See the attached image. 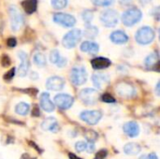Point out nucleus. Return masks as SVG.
I'll return each mask as SVG.
<instances>
[{
    "label": "nucleus",
    "instance_id": "bb28decb",
    "mask_svg": "<svg viewBox=\"0 0 160 159\" xmlns=\"http://www.w3.org/2000/svg\"><path fill=\"white\" fill-rule=\"evenodd\" d=\"M84 137H85V139H86V141H87L88 142H93V143H94V142L98 140V133L95 132L94 130L89 129V130H87V131L85 132Z\"/></svg>",
    "mask_w": 160,
    "mask_h": 159
},
{
    "label": "nucleus",
    "instance_id": "1a4fd4ad",
    "mask_svg": "<svg viewBox=\"0 0 160 159\" xmlns=\"http://www.w3.org/2000/svg\"><path fill=\"white\" fill-rule=\"evenodd\" d=\"M53 100H54V104L61 110H68L74 103L73 97L68 94H58L54 97Z\"/></svg>",
    "mask_w": 160,
    "mask_h": 159
},
{
    "label": "nucleus",
    "instance_id": "7c9ffc66",
    "mask_svg": "<svg viewBox=\"0 0 160 159\" xmlns=\"http://www.w3.org/2000/svg\"><path fill=\"white\" fill-rule=\"evenodd\" d=\"M60 54H59V52L57 51V50H52V52H51V53H50V61H51V63H52V64H57V62L59 61V59H60Z\"/></svg>",
    "mask_w": 160,
    "mask_h": 159
},
{
    "label": "nucleus",
    "instance_id": "c756f323",
    "mask_svg": "<svg viewBox=\"0 0 160 159\" xmlns=\"http://www.w3.org/2000/svg\"><path fill=\"white\" fill-rule=\"evenodd\" d=\"M93 18H94V14H93V12L91 10L87 9V10H84L83 11V13H82V19H83V21L87 24H89L92 22Z\"/></svg>",
    "mask_w": 160,
    "mask_h": 159
},
{
    "label": "nucleus",
    "instance_id": "c03bdc74",
    "mask_svg": "<svg viewBox=\"0 0 160 159\" xmlns=\"http://www.w3.org/2000/svg\"><path fill=\"white\" fill-rule=\"evenodd\" d=\"M68 157H69V159H82L80 158V157H78L76 155H74V154H72V153H69V154H68Z\"/></svg>",
    "mask_w": 160,
    "mask_h": 159
},
{
    "label": "nucleus",
    "instance_id": "f8f14e48",
    "mask_svg": "<svg viewBox=\"0 0 160 159\" xmlns=\"http://www.w3.org/2000/svg\"><path fill=\"white\" fill-rule=\"evenodd\" d=\"M65 86V80L58 76L50 77L46 82V88L50 91H61Z\"/></svg>",
    "mask_w": 160,
    "mask_h": 159
},
{
    "label": "nucleus",
    "instance_id": "a211bd4d",
    "mask_svg": "<svg viewBox=\"0 0 160 159\" xmlns=\"http://www.w3.org/2000/svg\"><path fill=\"white\" fill-rule=\"evenodd\" d=\"M40 107L47 112H52L54 111V104L50 99V95L48 93H42L40 95Z\"/></svg>",
    "mask_w": 160,
    "mask_h": 159
},
{
    "label": "nucleus",
    "instance_id": "c9c22d12",
    "mask_svg": "<svg viewBox=\"0 0 160 159\" xmlns=\"http://www.w3.org/2000/svg\"><path fill=\"white\" fill-rule=\"evenodd\" d=\"M2 66L3 67H8L10 65V59L8 55H4L2 57Z\"/></svg>",
    "mask_w": 160,
    "mask_h": 159
},
{
    "label": "nucleus",
    "instance_id": "ea45409f",
    "mask_svg": "<svg viewBox=\"0 0 160 159\" xmlns=\"http://www.w3.org/2000/svg\"><path fill=\"white\" fill-rule=\"evenodd\" d=\"M95 150V144L93 142H87V147H86V151L90 154L93 153Z\"/></svg>",
    "mask_w": 160,
    "mask_h": 159
},
{
    "label": "nucleus",
    "instance_id": "a19ab883",
    "mask_svg": "<svg viewBox=\"0 0 160 159\" xmlns=\"http://www.w3.org/2000/svg\"><path fill=\"white\" fill-rule=\"evenodd\" d=\"M17 44V40L14 38V37H10L8 39V46L9 47H15Z\"/></svg>",
    "mask_w": 160,
    "mask_h": 159
},
{
    "label": "nucleus",
    "instance_id": "49530a36",
    "mask_svg": "<svg viewBox=\"0 0 160 159\" xmlns=\"http://www.w3.org/2000/svg\"><path fill=\"white\" fill-rule=\"evenodd\" d=\"M151 0H141V2L142 3V4H147V3H149Z\"/></svg>",
    "mask_w": 160,
    "mask_h": 159
},
{
    "label": "nucleus",
    "instance_id": "2f4dec72",
    "mask_svg": "<svg viewBox=\"0 0 160 159\" xmlns=\"http://www.w3.org/2000/svg\"><path fill=\"white\" fill-rule=\"evenodd\" d=\"M15 72H16L15 67H12L10 70H8V71L4 75V80H5L6 82H10V81L13 79V77L15 76Z\"/></svg>",
    "mask_w": 160,
    "mask_h": 159
},
{
    "label": "nucleus",
    "instance_id": "39448f33",
    "mask_svg": "<svg viewBox=\"0 0 160 159\" xmlns=\"http://www.w3.org/2000/svg\"><path fill=\"white\" fill-rule=\"evenodd\" d=\"M70 81L76 86L82 85L87 81V72L83 67H75L70 71Z\"/></svg>",
    "mask_w": 160,
    "mask_h": 159
},
{
    "label": "nucleus",
    "instance_id": "e433bc0d",
    "mask_svg": "<svg viewBox=\"0 0 160 159\" xmlns=\"http://www.w3.org/2000/svg\"><path fill=\"white\" fill-rule=\"evenodd\" d=\"M67 63H68V60H67V58H65V57H60V59H59V61L57 62V64H56V66L57 67H65L66 65H67Z\"/></svg>",
    "mask_w": 160,
    "mask_h": 159
},
{
    "label": "nucleus",
    "instance_id": "4468645a",
    "mask_svg": "<svg viewBox=\"0 0 160 159\" xmlns=\"http://www.w3.org/2000/svg\"><path fill=\"white\" fill-rule=\"evenodd\" d=\"M18 56L21 60V64L18 68V75L22 78L27 75V72L29 70V60L27 54L22 51H20L18 52Z\"/></svg>",
    "mask_w": 160,
    "mask_h": 159
},
{
    "label": "nucleus",
    "instance_id": "f03ea898",
    "mask_svg": "<svg viewBox=\"0 0 160 159\" xmlns=\"http://www.w3.org/2000/svg\"><path fill=\"white\" fill-rule=\"evenodd\" d=\"M142 17V11L137 7H131L126 10L122 15V22L126 26H132L139 22Z\"/></svg>",
    "mask_w": 160,
    "mask_h": 159
},
{
    "label": "nucleus",
    "instance_id": "a18cd8bd",
    "mask_svg": "<svg viewBox=\"0 0 160 159\" xmlns=\"http://www.w3.org/2000/svg\"><path fill=\"white\" fill-rule=\"evenodd\" d=\"M156 90H157V91H156V92H157V95L159 96V82H158V85H157V89H156Z\"/></svg>",
    "mask_w": 160,
    "mask_h": 159
},
{
    "label": "nucleus",
    "instance_id": "de8ad7c7",
    "mask_svg": "<svg viewBox=\"0 0 160 159\" xmlns=\"http://www.w3.org/2000/svg\"><path fill=\"white\" fill-rule=\"evenodd\" d=\"M125 1H130V0H121V2H125Z\"/></svg>",
    "mask_w": 160,
    "mask_h": 159
},
{
    "label": "nucleus",
    "instance_id": "ddd939ff",
    "mask_svg": "<svg viewBox=\"0 0 160 159\" xmlns=\"http://www.w3.org/2000/svg\"><path fill=\"white\" fill-rule=\"evenodd\" d=\"M92 82L97 89H103L110 83V77L105 73H95L92 76Z\"/></svg>",
    "mask_w": 160,
    "mask_h": 159
},
{
    "label": "nucleus",
    "instance_id": "4be33fe9",
    "mask_svg": "<svg viewBox=\"0 0 160 159\" xmlns=\"http://www.w3.org/2000/svg\"><path fill=\"white\" fill-rule=\"evenodd\" d=\"M141 150H142L141 146L135 142H129L124 146V152L128 156H136L141 152Z\"/></svg>",
    "mask_w": 160,
    "mask_h": 159
},
{
    "label": "nucleus",
    "instance_id": "2eb2a0df",
    "mask_svg": "<svg viewBox=\"0 0 160 159\" xmlns=\"http://www.w3.org/2000/svg\"><path fill=\"white\" fill-rule=\"evenodd\" d=\"M123 130L130 138H135L140 133L139 125H138V123H136L134 121H130V122L126 123L123 127Z\"/></svg>",
    "mask_w": 160,
    "mask_h": 159
},
{
    "label": "nucleus",
    "instance_id": "4c0bfd02",
    "mask_svg": "<svg viewBox=\"0 0 160 159\" xmlns=\"http://www.w3.org/2000/svg\"><path fill=\"white\" fill-rule=\"evenodd\" d=\"M139 159H158V156L155 153H151L149 155H143Z\"/></svg>",
    "mask_w": 160,
    "mask_h": 159
},
{
    "label": "nucleus",
    "instance_id": "cd10ccee",
    "mask_svg": "<svg viewBox=\"0 0 160 159\" xmlns=\"http://www.w3.org/2000/svg\"><path fill=\"white\" fill-rule=\"evenodd\" d=\"M68 5V0H52V6L55 9L65 8Z\"/></svg>",
    "mask_w": 160,
    "mask_h": 159
},
{
    "label": "nucleus",
    "instance_id": "473e14b6",
    "mask_svg": "<svg viewBox=\"0 0 160 159\" xmlns=\"http://www.w3.org/2000/svg\"><path fill=\"white\" fill-rule=\"evenodd\" d=\"M101 100L103 102H106V103H114L115 102V98L112 95L107 94V93L106 94H103L101 96Z\"/></svg>",
    "mask_w": 160,
    "mask_h": 159
},
{
    "label": "nucleus",
    "instance_id": "a878e982",
    "mask_svg": "<svg viewBox=\"0 0 160 159\" xmlns=\"http://www.w3.org/2000/svg\"><path fill=\"white\" fill-rule=\"evenodd\" d=\"M98 34V29L96 26L92 25H87L84 30V36L88 38H95Z\"/></svg>",
    "mask_w": 160,
    "mask_h": 159
},
{
    "label": "nucleus",
    "instance_id": "423d86ee",
    "mask_svg": "<svg viewBox=\"0 0 160 159\" xmlns=\"http://www.w3.org/2000/svg\"><path fill=\"white\" fill-rule=\"evenodd\" d=\"M80 98L81 100L87 105L96 104L99 98V93L93 88H85L80 92Z\"/></svg>",
    "mask_w": 160,
    "mask_h": 159
},
{
    "label": "nucleus",
    "instance_id": "7ed1b4c3",
    "mask_svg": "<svg viewBox=\"0 0 160 159\" xmlns=\"http://www.w3.org/2000/svg\"><path fill=\"white\" fill-rule=\"evenodd\" d=\"M8 15L10 21L11 29L16 32L19 31L23 25V16L20 12V10L15 6H10L8 8Z\"/></svg>",
    "mask_w": 160,
    "mask_h": 159
},
{
    "label": "nucleus",
    "instance_id": "6ab92c4d",
    "mask_svg": "<svg viewBox=\"0 0 160 159\" xmlns=\"http://www.w3.org/2000/svg\"><path fill=\"white\" fill-rule=\"evenodd\" d=\"M41 128L46 131H52V132H56L58 131V124L55 118L53 117H48L46 118L42 124H41Z\"/></svg>",
    "mask_w": 160,
    "mask_h": 159
},
{
    "label": "nucleus",
    "instance_id": "9b49d317",
    "mask_svg": "<svg viewBox=\"0 0 160 159\" xmlns=\"http://www.w3.org/2000/svg\"><path fill=\"white\" fill-rule=\"evenodd\" d=\"M116 92L120 97H126V98H131L136 94L135 88L131 84L127 83V82H120L116 86Z\"/></svg>",
    "mask_w": 160,
    "mask_h": 159
},
{
    "label": "nucleus",
    "instance_id": "393cba45",
    "mask_svg": "<svg viewBox=\"0 0 160 159\" xmlns=\"http://www.w3.org/2000/svg\"><path fill=\"white\" fill-rule=\"evenodd\" d=\"M34 63L39 67H43L46 66V63H47V60H46V57L43 53L41 52H37L35 55H34Z\"/></svg>",
    "mask_w": 160,
    "mask_h": 159
},
{
    "label": "nucleus",
    "instance_id": "20e7f679",
    "mask_svg": "<svg viewBox=\"0 0 160 159\" xmlns=\"http://www.w3.org/2000/svg\"><path fill=\"white\" fill-rule=\"evenodd\" d=\"M82 38V31L80 29H73L69 31L62 39V44L67 49L74 48Z\"/></svg>",
    "mask_w": 160,
    "mask_h": 159
},
{
    "label": "nucleus",
    "instance_id": "f257e3e1",
    "mask_svg": "<svg viewBox=\"0 0 160 159\" xmlns=\"http://www.w3.org/2000/svg\"><path fill=\"white\" fill-rule=\"evenodd\" d=\"M155 36H156L155 31L151 27L143 26L137 31V33L135 35V38L139 44L147 45V44H150L151 42H153V40L155 39Z\"/></svg>",
    "mask_w": 160,
    "mask_h": 159
},
{
    "label": "nucleus",
    "instance_id": "aec40b11",
    "mask_svg": "<svg viewBox=\"0 0 160 159\" xmlns=\"http://www.w3.org/2000/svg\"><path fill=\"white\" fill-rule=\"evenodd\" d=\"M111 40L115 44H125L128 41V35L121 30L114 31L111 34Z\"/></svg>",
    "mask_w": 160,
    "mask_h": 159
},
{
    "label": "nucleus",
    "instance_id": "72a5a7b5",
    "mask_svg": "<svg viewBox=\"0 0 160 159\" xmlns=\"http://www.w3.org/2000/svg\"><path fill=\"white\" fill-rule=\"evenodd\" d=\"M86 147H87V142H78L75 144V149L78 152H83V151H85L86 150Z\"/></svg>",
    "mask_w": 160,
    "mask_h": 159
},
{
    "label": "nucleus",
    "instance_id": "f704fd0d",
    "mask_svg": "<svg viewBox=\"0 0 160 159\" xmlns=\"http://www.w3.org/2000/svg\"><path fill=\"white\" fill-rule=\"evenodd\" d=\"M108 156V151L105 150V149H102L100 151H98L96 156H95V158L94 159H104L106 158V157Z\"/></svg>",
    "mask_w": 160,
    "mask_h": 159
},
{
    "label": "nucleus",
    "instance_id": "79ce46f5",
    "mask_svg": "<svg viewBox=\"0 0 160 159\" xmlns=\"http://www.w3.org/2000/svg\"><path fill=\"white\" fill-rule=\"evenodd\" d=\"M21 159H37L36 157H31L30 155H28V154H23L22 157H21Z\"/></svg>",
    "mask_w": 160,
    "mask_h": 159
},
{
    "label": "nucleus",
    "instance_id": "c85d7f7f",
    "mask_svg": "<svg viewBox=\"0 0 160 159\" xmlns=\"http://www.w3.org/2000/svg\"><path fill=\"white\" fill-rule=\"evenodd\" d=\"M92 3L98 7H109L113 4L114 0H91Z\"/></svg>",
    "mask_w": 160,
    "mask_h": 159
},
{
    "label": "nucleus",
    "instance_id": "9d476101",
    "mask_svg": "<svg viewBox=\"0 0 160 159\" xmlns=\"http://www.w3.org/2000/svg\"><path fill=\"white\" fill-rule=\"evenodd\" d=\"M53 22L64 27H72L76 23L75 18L67 13H55L53 15Z\"/></svg>",
    "mask_w": 160,
    "mask_h": 159
},
{
    "label": "nucleus",
    "instance_id": "5701e85b",
    "mask_svg": "<svg viewBox=\"0 0 160 159\" xmlns=\"http://www.w3.org/2000/svg\"><path fill=\"white\" fill-rule=\"evenodd\" d=\"M22 6L27 14H32L37 10L38 0H23L22 2Z\"/></svg>",
    "mask_w": 160,
    "mask_h": 159
},
{
    "label": "nucleus",
    "instance_id": "6e6552de",
    "mask_svg": "<svg viewBox=\"0 0 160 159\" xmlns=\"http://www.w3.org/2000/svg\"><path fill=\"white\" fill-rule=\"evenodd\" d=\"M81 119L90 126L97 125L102 118V112L98 110L94 111H84L80 115Z\"/></svg>",
    "mask_w": 160,
    "mask_h": 159
},
{
    "label": "nucleus",
    "instance_id": "58836bf2",
    "mask_svg": "<svg viewBox=\"0 0 160 159\" xmlns=\"http://www.w3.org/2000/svg\"><path fill=\"white\" fill-rule=\"evenodd\" d=\"M39 115H40L39 108H38V106L35 105V106H34V108H33V110H32V116H34V117H38V116H39Z\"/></svg>",
    "mask_w": 160,
    "mask_h": 159
},
{
    "label": "nucleus",
    "instance_id": "f3484780",
    "mask_svg": "<svg viewBox=\"0 0 160 159\" xmlns=\"http://www.w3.org/2000/svg\"><path fill=\"white\" fill-rule=\"evenodd\" d=\"M144 64L148 69H154V70L158 71L159 70L158 69V67H159V56H158V54L157 52L149 54L146 57Z\"/></svg>",
    "mask_w": 160,
    "mask_h": 159
},
{
    "label": "nucleus",
    "instance_id": "0eeeda50",
    "mask_svg": "<svg viewBox=\"0 0 160 159\" xmlns=\"http://www.w3.org/2000/svg\"><path fill=\"white\" fill-rule=\"evenodd\" d=\"M100 21L106 27H114L118 22V13L113 9H108L100 15Z\"/></svg>",
    "mask_w": 160,
    "mask_h": 159
},
{
    "label": "nucleus",
    "instance_id": "412c9836",
    "mask_svg": "<svg viewBox=\"0 0 160 159\" xmlns=\"http://www.w3.org/2000/svg\"><path fill=\"white\" fill-rule=\"evenodd\" d=\"M98 50H99V46L96 42L84 41L81 45V51L83 52H88V53H91V54H96V53H98Z\"/></svg>",
    "mask_w": 160,
    "mask_h": 159
},
{
    "label": "nucleus",
    "instance_id": "37998d69",
    "mask_svg": "<svg viewBox=\"0 0 160 159\" xmlns=\"http://www.w3.org/2000/svg\"><path fill=\"white\" fill-rule=\"evenodd\" d=\"M38 78V73H36V72H32V73L30 74V79H32V80H37Z\"/></svg>",
    "mask_w": 160,
    "mask_h": 159
},
{
    "label": "nucleus",
    "instance_id": "dca6fc26",
    "mask_svg": "<svg viewBox=\"0 0 160 159\" xmlns=\"http://www.w3.org/2000/svg\"><path fill=\"white\" fill-rule=\"evenodd\" d=\"M111 60L106 57H96L91 61V66L96 70L108 68L111 66Z\"/></svg>",
    "mask_w": 160,
    "mask_h": 159
},
{
    "label": "nucleus",
    "instance_id": "b1692460",
    "mask_svg": "<svg viewBox=\"0 0 160 159\" xmlns=\"http://www.w3.org/2000/svg\"><path fill=\"white\" fill-rule=\"evenodd\" d=\"M29 111H30V106L28 103H25V102H20L15 107L16 113L19 115H22V116L26 115L29 112Z\"/></svg>",
    "mask_w": 160,
    "mask_h": 159
}]
</instances>
